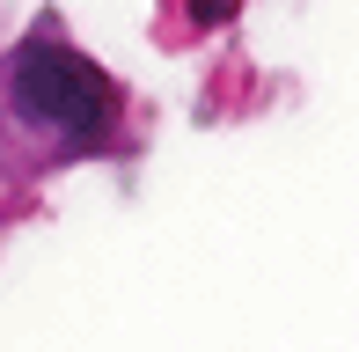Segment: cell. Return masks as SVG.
Instances as JSON below:
<instances>
[{"mask_svg": "<svg viewBox=\"0 0 359 352\" xmlns=\"http://www.w3.org/2000/svg\"><path fill=\"white\" fill-rule=\"evenodd\" d=\"M8 95L37 133L67 140V147H103L118 133V81L67 37H29L8 67Z\"/></svg>", "mask_w": 359, "mask_h": 352, "instance_id": "obj_1", "label": "cell"}]
</instances>
